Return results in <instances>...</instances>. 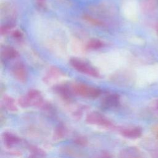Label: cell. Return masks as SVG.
<instances>
[{
    "mask_svg": "<svg viewBox=\"0 0 158 158\" xmlns=\"http://www.w3.org/2000/svg\"><path fill=\"white\" fill-rule=\"evenodd\" d=\"M41 93L36 89H31L27 94L19 98L18 103L22 107L30 106H40L43 104V99Z\"/></svg>",
    "mask_w": 158,
    "mask_h": 158,
    "instance_id": "6da1fadb",
    "label": "cell"
},
{
    "mask_svg": "<svg viewBox=\"0 0 158 158\" xmlns=\"http://www.w3.org/2000/svg\"><path fill=\"white\" fill-rule=\"evenodd\" d=\"M72 91L75 94L86 98H96L101 94V91L96 88L88 86L83 83H75L72 86Z\"/></svg>",
    "mask_w": 158,
    "mask_h": 158,
    "instance_id": "7a4b0ae2",
    "label": "cell"
},
{
    "mask_svg": "<svg viewBox=\"0 0 158 158\" xmlns=\"http://www.w3.org/2000/svg\"><path fill=\"white\" fill-rule=\"evenodd\" d=\"M70 64L73 68L80 72L94 77H99V73L96 69L78 59L72 58L70 60Z\"/></svg>",
    "mask_w": 158,
    "mask_h": 158,
    "instance_id": "3957f363",
    "label": "cell"
},
{
    "mask_svg": "<svg viewBox=\"0 0 158 158\" xmlns=\"http://www.w3.org/2000/svg\"><path fill=\"white\" fill-rule=\"evenodd\" d=\"M86 121L87 123L93 125H98L106 127H110L112 126V123L109 120L100 113L96 112H93L88 114L86 117Z\"/></svg>",
    "mask_w": 158,
    "mask_h": 158,
    "instance_id": "277c9868",
    "label": "cell"
},
{
    "mask_svg": "<svg viewBox=\"0 0 158 158\" xmlns=\"http://www.w3.org/2000/svg\"><path fill=\"white\" fill-rule=\"evenodd\" d=\"M12 73L15 78L22 83H25L27 79V72L24 65L20 62L15 64L12 68Z\"/></svg>",
    "mask_w": 158,
    "mask_h": 158,
    "instance_id": "5b68a950",
    "label": "cell"
},
{
    "mask_svg": "<svg viewBox=\"0 0 158 158\" xmlns=\"http://www.w3.org/2000/svg\"><path fill=\"white\" fill-rule=\"evenodd\" d=\"M62 75L63 73L59 69L56 67H51L49 69L48 71L44 77L43 80L45 83H49L53 81L54 80H57Z\"/></svg>",
    "mask_w": 158,
    "mask_h": 158,
    "instance_id": "8992f818",
    "label": "cell"
},
{
    "mask_svg": "<svg viewBox=\"0 0 158 158\" xmlns=\"http://www.w3.org/2000/svg\"><path fill=\"white\" fill-rule=\"evenodd\" d=\"M119 104V96L116 94H110L104 98L102 105L106 108H111L117 106Z\"/></svg>",
    "mask_w": 158,
    "mask_h": 158,
    "instance_id": "52a82bcc",
    "label": "cell"
},
{
    "mask_svg": "<svg viewBox=\"0 0 158 158\" xmlns=\"http://www.w3.org/2000/svg\"><path fill=\"white\" fill-rule=\"evenodd\" d=\"M120 133L125 137L133 139L139 138L141 135L142 131L140 128L134 127L122 129L120 131Z\"/></svg>",
    "mask_w": 158,
    "mask_h": 158,
    "instance_id": "ba28073f",
    "label": "cell"
},
{
    "mask_svg": "<svg viewBox=\"0 0 158 158\" xmlns=\"http://www.w3.org/2000/svg\"><path fill=\"white\" fill-rule=\"evenodd\" d=\"M54 91L64 99L70 101L72 98V91L71 90L65 85H58L55 86Z\"/></svg>",
    "mask_w": 158,
    "mask_h": 158,
    "instance_id": "9c48e42d",
    "label": "cell"
},
{
    "mask_svg": "<svg viewBox=\"0 0 158 158\" xmlns=\"http://www.w3.org/2000/svg\"><path fill=\"white\" fill-rule=\"evenodd\" d=\"M2 139L4 144L7 147H11L19 142V138L9 132H4L2 134Z\"/></svg>",
    "mask_w": 158,
    "mask_h": 158,
    "instance_id": "30bf717a",
    "label": "cell"
},
{
    "mask_svg": "<svg viewBox=\"0 0 158 158\" xmlns=\"http://www.w3.org/2000/svg\"><path fill=\"white\" fill-rule=\"evenodd\" d=\"M1 55L5 59H12L17 57L19 54L14 48L11 46H6L2 50Z\"/></svg>",
    "mask_w": 158,
    "mask_h": 158,
    "instance_id": "8fae6325",
    "label": "cell"
},
{
    "mask_svg": "<svg viewBox=\"0 0 158 158\" xmlns=\"http://www.w3.org/2000/svg\"><path fill=\"white\" fill-rule=\"evenodd\" d=\"M2 104L4 106L9 110L15 112L17 110V107L15 103L14 99L7 95H5L2 98Z\"/></svg>",
    "mask_w": 158,
    "mask_h": 158,
    "instance_id": "7c38bea8",
    "label": "cell"
},
{
    "mask_svg": "<svg viewBox=\"0 0 158 158\" xmlns=\"http://www.w3.org/2000/svg\"><path fill=\"white\" fill-rule=\"evenodd\" d=\"M158 4L157 0H143L141 5L142 8L145 11H152L154 10Z\"/></svg>",
    "mask_w": 158,
    "mask_h": 158,
    "instance_id": "4fadbf2b",
    "label": "cell"
},
{
    "mask_svg": "<svg viewBox=\"0 0 158 158\" xmlns=\"http://www.w3.org/2000/svg\"><path fill=\"white\" fill-rule=\"evenodd\" d=\"M102 42L98 39H92L86 44V48L89 49H98L103 46Z\"/></svg>",
    "mask_w": 158,
    "mask_h": 158,
    "instance_id": "5bb4252c",
    "label": "cell"
},
{
    "mask_svg": "<svg viewBox=\"0 0 158 158\" xmlns=\"http://www.w3.org/2000/svg\"><path fill=\"white\" fill-rule=\"evenodd\" d=\"M83 18L85 21L95 26H102L104 25V23L101 20L88 14H85L83 16Z\"/></svg>",
    "mask_w": 158,
    "mask_h": 158,
    "instance_id": "9a60e30c",
    "label": "cell"
},
{
    "mask_svg": "<svg viewBox=\"0 0 158 158\" xmlns=\"http://www.w3.org/2000/svg\"><path fill=\"white\" fill-rule=\"evenodd\" d=\"M65 134H66V129L62 126H59L56 128L54 131V137L56 139H62L63 137L65 136Z\"/></svg>",
    "mask_w": 158,
    "mask_h": 158,
    "instance_id": "2e32d148",
    "label": "cell"
},
{
    "mask_svg": "<svg viewBox=\"0 0 158 158\" xmlns=\"http://www.w3.org/2000/svg\"><path fill=\"white\" fill-rule=\"evenodd\" d=\"M74 142L77 144L80 145V146H86L88 144L87 139L85 137L81 136L76 137L74 139Z\"/></svg>",
    "mask_w": 158,
    "mask_h": 158,
    "instance_id": "e0dca14e",
    "label": "cell"
},
{
    "mask_svg": "<svg viewBox=\"0 0 158 158\" xmlns=\"http://www.w3.org/2000/svg\"><path fill=\"white\" fill-rule=\"evenodd\" d=\"M13 27H14V25L12 23H7V24L2 25L1 27V34L2 35L4 34H6Z\"/></svg>",
    "mask_w": 158,
    "mask_h": 158,
    "instance_id": "ac0fdd59",
    "label": "cell"
},
{
    "mask_svg": "<svg viewBox=\"0 0 158 158\" xmlns=\"http://www.w3.org/2000/svg\"><path fill=\"white\" fill-rule=\"evenodd\" d=\"M30 151L31 152L34 154H36V155H38V156H44V154L45 152L41 149L38 148H36L35 146H31L30 147Z\"/></svg>",
    "mask_w": 158,
    "mask_h": 158,
    "instance_id": "d6986e66",
    "label": "cell"
},
{
    "mask_svg": "<svg viewBox=\"0 0 158 158\" xmlns=\"http://www.w3.org/2000/svg\"><path fill=\"white\" fill-rule=\"evenodd\" d=\"M12 36L17 40H21L23 37V33L19 30H16L12 32Z\"/></svg>",
    "mask_w": 158,
    "mask_h": 158,
    "instance_id": "ffe728a7",
    "label": "cell"
},
{
    "mask_svg": "<svg viewBox=\"0 0 158 158\" xmlns=\"http://www.w3.org/2000/svg\"><path fill=\"white\" fill-rule=\"evenodd\" d=\"M154 133L156 134V136L158 138V125L155 126V127L153 128Z\"/></svg>",
    "mask_w": 158,
    "mask_h": 158,
    "instance_id": "44dd1931",
    "label": "cell"
},
{
    "mask_svg": "<svg viewBox=\"0 0 158 158\" xmlns=\"http://www.w3.org/2000/svg\"><path fill=\"white\" fill-rule=\"evenodd\" d=\"M37 1H38L39 2H43L44 0H37Z\"/></svg>",
    "mask_w": 158,
    "mask_h": 158,
    "instance_id": "7402d4cb",
    "label": "cell"
},
{
    "mask_svg": "<svg viewBox=\"0 0 158 158\" xmlns=\"http://www.w3.org/2000/svg\"><path fill=\"white\" fill-rule=\"evenodd\" d=\"M156 30H157V31L158 33V25L156 26Z\"/></svg>",
    "mask_w": 158,
    "mask_h": 158,
    "instance_id": "603a6c76",
    "label": "cell"
}]
</instances>
